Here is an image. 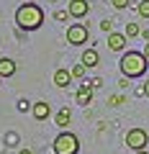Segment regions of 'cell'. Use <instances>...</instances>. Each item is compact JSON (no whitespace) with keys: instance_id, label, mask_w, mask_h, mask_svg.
<instances>
[{"instance_id":"cell-13","label":"cell","mask_w":149,"mask_h":154,"mask_svg":"<svg viewBox=\"0 0 149 154\" xmlns=\"http://www.w3.org/2000/svg\"><path fill=\"white\" fill-rule=\"evenodd\" d=\"M131 8H134L141 18H149V0H139V3H134Z\"/></svg>"},{"instance_id":"cell-16","label":"cell","mask_w":149,"mask_h":154,"mask_svg":"<svg viewBox=\"0 0 149 154\" xmlns=\"http://www.w3.org/2000/svg\"><path fill=\"white\" fill-rule=\"evenodd\" d=\"M72 77H77V80H80V77H85V72H88V67H85L82 64V62H80V64H75V67H72Z\"/></svg>"},{"instance_id":"cell-11","label":"cell","mask_w":149,"mask_h":154,"mask_svg":"<svg viewBox=\"0 0 149 154\" xmlns=\"http://www.w3.org/2000/svg\"><path fill=\"white\" fill-rule=\"evenodd\" d=\"M16 75V62L11 57H0V77H11Z\"/></svg>"},{"instance_id":"cell-2","label":"cell","mask_w":149,"mask_h":154,"mask_svg":"<svg viewBox=\"0 0 149 154\" xmlns=\"http://www.w3.org/2000/svg\"><path fill=\"white\" fill-rule=\"evenodd\" d=\"M118 67H121L123 77H141L144 72H147V67H149V59L144 57V51L141 54H139V51H123Z\"/></svg>"},{"instance_id":"cell-26","label":"cell","mask_w":149,"mask_h":154,"mask_svg":"<svg viewBox=\"0 0 149 154\" xmlns=\"http://www.w3.org/2000/svg\"><path fill=\"white\" fill-rule=\"evenodd\" d=\"M0 80H3V77H0Z\"/></svg>"},{"instance_id":"cell-22","label":"cell","mask_w":149,"mask_h":154,"mask_svg":"<svg viewBox=\"0 0 149 154\" xmlns=\"http://www.w3.org/2000/svg\"><path fill=\"white\" fill-rule=\"evenodd\" d=\"M144 95H147V98H149V80H147V82H144Z\"/></svg>"},{"instance_id":"cell-9","label":"cell","mask_w":149,"mask_h":154,"mask_svg":"<svg viewBox=\"0 0 149 154\" xmlns=\"http://www.w3.org/2000/svg\"><path fill=\"white\" fill-rule=\"evenodd\" d=\"M80 62H82L88 69L98 67V64H100V54H98V49H85V51H82V57H80Z\"/></svg>"},{"instance_id":"cell-15","label":"cell","mask_w":149,"mask_h":154,"mask_svg":"<svg viewBox=\"0 0 149 154\" xmlns=\"http://www.w3.org/2000/svg\"><path fill=\"white\" fill-rule=\"evenodd\" d=\"M18 141H21V136H18L16 131H8L5 134V146H18Z\"/></svg>"},{"instance_id":"cell-24","label":"cell","mask_w":149,"mask_h":154,"mask_svg":"<svg viewBox=\"0 0 149 154\" xmlns=\"http://www.w3.org/2000/svg\"><path fill=\"white\" fill-rule=\"evenodd\" d=\"M18 154H33V152H31V149H21V152H18Z\"/></svg>"},{"instance_id":"cell-14","label":"cell","mask_w":149,"mask_h":154,"mask_svg":"<svg viewBox=\"0 0 149 154\" xmlns=\"http://www.w3.org/2000/svg\"><path fill=\"white\" fill-rule=\"evenodd\" d=\"M123 33H126L129 38H134V36H139V33H141V28H139L136 21H129V23H126V31H123Z\"/></svg>"},{"instance_id":"cell-8","label":"cell","mask_w":149,"mask_h":154,"mask_svg":"<svg viewBox=\"0 0 149 154\" xmlns=\"http://www.w3.org/2000/svg\"><path fill=\"white\" fill-rule=\"evenodd\" d=\"M49 113H51V108H49V103H44V100H36L33 108H31V116L36 118V121H46Z\"/></svg>"},{"instance_id":"cell-1","label":"cell","mask_w":149,"mask_h":154,"mask_svg":"<svg viewBox=\"0 0 149 154\" xmlns=\"http://www.w3.org/2000/svg\"><path fill=\"white\" fill-rule=\"evenodd\" d=\"M41 23H44V11L36 3H23V5H18L16 26L21 31H36V28H41Z\"/></svg>"},{"instance_id":"cell-6","label":"cell","mask_w":149,"mask_h":154,"mask_svg":"<svg viewBox=\"0 0 149 154\" xmlns=\"http://www.w3.org/2000/svg\"><path fill=\"white\" fill-rule=\"evenodd\" d=\"M126 41H129L126 33H118V31H110L108 33V49L110 51H123V49H126Z\"/></svg>"},{"instance_id":"cell-21","label":"cell","mask_w":149,"mask_h":154,"mask_svg":"<svg viewBox=\"0 0 149 154\" xmlns=\"http://www.w3.org/2000/svg\"><path fill=\"white\" fill-rule=\"evenodd\" d=\"M100 28H103V31H113V21H108V18H105V21H100Z\"/></svg>"},{"instance_id":"cell-12","label":"cell","mask_w":149,"mask_h":154,"mask_svg":"<svg viewBox=\"0 0 149 154\" xmlns=\"http://www.w3.org/2000/svg\"><path fill=\"white\" fill-rule=\"evenodd\" d=\"M70 118H72V110H70V108L57 110V126H59V128H67V126H70Z\"/></svg>"},{"instance_id":"cell-3","label":"cell","mask_w":149,"mask_h":154,"mask_svg":"<svg viewBox=\"0 0 149 154\" xmlns=\"http://www.w3.org/2000/svg\"><path fill=\"white\" fill-rule=\"evenodd\" d=\"M80 152V139L70 131H62L54 139V154H77Z\"/></svg>"},{"instance_id":"cell-19","label":"cell","mask_w":149,"mask_h":154,"mask_svg":"<svg viewBox=\"0 0 149 154\" xmlns=\"http://www.w3.org/2000/svg\"><path fill=\"white\" fill-rule=\"evenodd\" d=\"M31 108H33V105L28 103V100H18V110H21V113H28Z\"/></svg>"},{"instance_id":"cell-23","label":"cell","mask_w":149,"mask_h":154,"mask_svg":"<svg viewBox=\"0 0 149 154\" xmlns=\"http://www.w3.org/2000/svg\"><path fill=\"white\" fill-rule=\"evenodd\" d=\"M144 57L149 59V41H147V46H144Z\"/></svg>"},{"instance_id":"cell-5","label":"cell","mask_w":149,"mask_h":154,"mask_svg":"<svg viewBox=\"0 0 149 154\" xmlns=\"http://www.w3.org/2000/svg\"><path fill=\"white\" fill-rule=\"evenodd\" d=\"M67 44H72V46L88 44V26H85V23H75V26H70V28H67Z\"/></svg>"},{"instance_id":"cell-17","label":"cell","mask_w":149,"mask_h":154,"mask_svg":"<svg viewBox=\"0 0 149 154\" xmlns=\"http://www.w3.org/2000/svg\"><path fill=\"white\" fill-rule=\"evenodd\" d=\"M123 103H126L123 95H110V98H108V105H110V108H118V105H123Z\"/></svg>"},{"instance_id":"cell-18","label":"cell","mask_w":149,"mask_h":154,"mask_svg":"<svg viewBox=\"0 0 149 154\" xmlns=\"http://www.w3.org/2000/svg\"><path fill=\"white\" fill-rule=\"evenodd\" d=\"M110 5H113V8H118V11H123V8H129L131 3H129V0H110Z\"/></svg>"},{"instance_id":"cell-20","label":"cell","mask_w":149,"mask_h":154,"mask_svg":"<svg viewBox=\"0 0 149 154\" xmlns=\"http://www.w3.org/2000/svg\"><path fill=\"white\" fill-rule=\"evenodd\" d=\"M70 18V11H54V21H67Z\"/></svg>"},{"instance_id":"cell-4","label":"cell","mask_w":149,"mask_h":154,"mask_svg":"<svg viewBox=\"0 0 149 154\" xmlns=\"http://www.w3.org/2000/svg\"><path fill=\"white\" fill-rule=\"evenodd\" d=\"M147 144H149V134L144 128H129L126 131V146L129 149L141 152V149H147Z\"/></svg>"},{"instance_id":"cell-7","label":"cell","mask_w":149,"mask_h":154,"mask_svg":"<svg viewBox=\"0 0 149 154\" xmlns=\"http://www.w3.org/2000/svg\"><path fill=\"white\" fill-rule=\"evenodd\" d=\"M70 16L72 18H85L88 16V11H90V5H88V0H70Z\"/></svg>"},{"instance_id":"cell-10","label":"cell","mask_w":149,"mask_h":154,"mask_svg":"<svg viewBox=\"0 0 149 154\" xmlns=\"http://www.w3.org/2000/svg\"><path fill=\"white\" fill-rule=\"evenodd\" d=\"M70 82H72V72H70V69H62V67H59V69L54 72V85H57V88H67Z\"/></svg>"},{"instance_id":"cell-25","label":"cell","mask_w":149,"mask_h":154,"mask_svg":"<svg viewBox=\"0 0 149 154\" xmlns=\"http://www.w3.org/2000/svg\"><path fill=\"white\" fill-rule=\"evenodd\" d=\"M134 154H149V152H147V149H141V152H134Z\"/></svg>"}]
</instances>
